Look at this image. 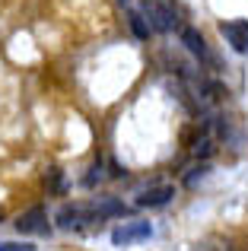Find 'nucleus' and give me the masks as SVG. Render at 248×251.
<instances>
[{
    "label": "nucleus",
    "mask_w": 248,
    "mask_h": 251,
    "mask_svg": "<svg viewBox=\"0 0 248 251\" xmlns=\"http://www.w3.org/2000/svg\"><path fill=\"white\" fill-rule=\"evenodd\" d=\"M54 223H57L61 229H76V226H86V223H93V216H89L86 201H76V203H64V207L57 210Z\"/></svg>",
    "instance_id": "nucleus-5"
},
{
    "label": "nucleus",
    "mask_w": 248,
    "mask_h": 251,
    "mask_svg": "<svg viewBox=\"0 0 248 251\" xmlns=\"http://www.w3.org/2000/svg\"><path fill=\"white\" fill-rule=\"evenodd\" d=\"M213 153V134L210 130H200L198 137H194V143H191V156H210Z\"/></svg>",
    "instance_id": "nucleus-9"
},
{
    "label": "nucleus",
    "mask_w": 248,
    "mask_h": 251,
    "mask_svg": "<svg viewBox=\"0 0 248 251\" xmlns=\"http://www.w3.org/2000/svg\"><path fill=\"white\" fill-rule=\"evenodd\" d=\"M0 251H35V245H29V242H0Z\"/></svg>",
    "instance_id": "nucleus-12"
},
{
    "label": "nucleus",
    "mask_w": 248,
    "mask_h": 251,
    "mask_svg": "<svg viewBox=\"0 0 248 251\" xmlns=\"http://www.w3.org/2000/svg\"><path fill=\"white\" fill-rule=\"evenodd\" d=\"M0 216H3V210H0Z\"/></svg>",
    "instance_id": "nucleus-14"
},
{
    "label": "nucleus",
    "mask_w": 248,
    "mask_h": 251,
    "mask_svg": "<svg viewBox=\"0 0 248 251\" xmlns=\"http://www.w3.org/2000/svg\"><path fill=\"white\" fill-rule=\"evenodd\" d=\"M220 32L236 54H248V19H226Z\"/></svg>",
    "instance_id": "nucleus-4"
},
{
    "label": "nucleus",
    "mask_w": 248,
    "mask_h": 251,
    "mask_svg": "<svg viewBox=\"0 0 248 251\" xmlns=\"http://www.w3.org/2000/svg\"><path fill=\"white\" fill-rule=\"evenodd\" d=\"M181 45H185L188 51H191L198 61H204V64H210V67H217V57H213V51L207 48V42H204V35H200L198 29H191V25H185L181 29Z\"/></svg>",
    "instance_id": "nucleus-8"
},
{
    "label": "nucleus",
    "mask_w": 248,
    "mask_h": 251,
    "mask_svg": "<svg viewBox=\"0 0 248 251\" xmlns=\"http://www.w3.org/2000/svg\"><path fill=\"white\" fill-rule=\"evenodd\" d=\"M121 3H124V6H127V3H130V0H121Z\"/></svg>",
    "instance_id": "nucleus-13"
},
{
    "label": "nucleus",
    "mask_w": 248,
    "mask_h": 251,
    "mask_svg": "<svg viewBox=\"0 0 248 251\" xmlns=\"http://www.w3.org/2000/svg\"><path fill=\"white\" fill-rule=\"evenodd\" d=\"M86 207H89V216H93V223L112 220V216H124V203L118 201V197H112V194L93 197V201H86Z\"/></svg>",
    "instance_id": "nucleus-6"
},
{
    "label": "nucleus",
    "mask_w": 248,
    "mask_h": 251,
    "mask_svg": "<svg viewBox=\"0 0 248 251\" xmlns=\"http://www.w3.org/2000/svg\"><path fill=\"white\" fill-rule=\"evenodd\" d=\"M127 19H130V29H134V35H137V38H149V23H147V16H143V13L130 10V13H127Z\"/></svg>",
    "instance_id": "nucleus-10"
},
{
    "label": "nucleus",
    "mask_w": 248,
    "mask_h": 251,
    "mask_svg": "<svg viewBox=\"0 0 248 251\" xmlns=\"http://www.w3.org/2000/svg\"><path fill=\"white\" fill-rule=\"evenodd\" d=\"M45 184H48L51 194H64V175H61V169H51L48 178H45Z\"/></svg>",
    "instance_id": "nucleus-11"
},
{
    "label": "nucleus",
    "mask_w": 248,
    "mask_h": 251,
    "mask_svg": "<svg viewBox=\"0 0 248 251\" xmlns=\"http://www.w3.org/2000/svg\"><path fill=\"white\" fill-rule=\"evenodd\" d=\"M153 235V223L147 220H130V223H121V226L112 229V242L115 245H137V242H147Z\"/></svg>",
    "instance_id": "nucleus-2"
},
{
    "label": "nucleus",
    "mask_w": 248,
    "mask_h": 251,
    "mask_svg": "<svg viewBox=\"0 0 248 251\" xmlns=\"http://www.w3.org/2000/svg\"><path fill=\"white\" fill-rule=\"evenodd\" d=\"M172 197H175V184H153V188H143L140 194L134 197V203H137V207L156 210V207H166Z\"/></svg>",
    "instance_id": "nucleus-7"
},
{
    "label": "nucleus",
    "mask_w": 248,
    "mask_h": 251,
    "mask_svg": "<svg viewBox=\"0 0 248 251\" xmlns=\"http://www.w3.org/2000/svg\"><path fill=\"white\" fill-rule=\"evenodd\" d=\"M147 16H149V29L156 32H172L181 25V10L172 0H147Z\"/></svg>",
    "instance_id": "nucleus-1"
},
{
    "label": "nucleus",
    "mask_w": 248,
    "mask_h": 251,
    "mask_svg": "<svg viewBox=\"0 0 248 251\" xmlns=\"http://www.w3.org/2000/svg\"><path fill=\"white\" fill-rule=\"evenodd\" d=\"M16 229L25 235H48V210L42 207V203H35V207H29L25 213L16 216Z\"/></svg>",
    "instance_id": "nucleus-3"
}]
</instances>
